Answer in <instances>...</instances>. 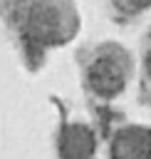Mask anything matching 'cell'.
<instances>
[{
    "mask_svg": "<svg viewBox=\"0 0 151 159\" xmlns=\"http://www.w3.org/2000/svg\"><path fill=\"white\" fill-rule=\"evenodd\" d=\"M126 80V65L116 55H101L89 67V84L99 94H116L124 87Z\"/></svg>",
    "mask_w": 151,
    "mask_h": 159,
    "instance_id": "6da1fadb",
    "label": "cell"
},
{
    "mask_svg": "<svg viewBox=\"0 0 151 159\" xmlns=\"http://www.w3.org/2000/svg\"><path fill=\"white\" fill-rule=\"evenodd\" d=\"M111 159H151V132L144 127H126L114 137Z\"/></svg>",
    "mask_w": 151,
    "mask_h": 159,
    "instance_id": "7a4b0ae2",
    "label": "cell"
},
{
    "mask_svg": "<svg viewBox=\"0 0 151 159\" xmlns=\"http://www.w3.org/2000/svg\"><path fill=\"white\" fill-rule=\"evenodd\" d=\"M62 159H87L94 152V134L84 124H69L59 139Z\"/></svg>",
    "mask_w": 151,
    "mask_h": 159,
    "instance_id": "3957f363",
    "label": "cell"
},
{
    "mask_svg": "<svg viewBox=\"0 0 151 159\" xmlns=\"http://www.w3.org/2000/svg\"><path fill=\"white\" fill-rule=\"evenodd\" d=\"M30 35L40 42H54L59 37V15L54 7H37L30 15Z\"/></svg>",
    "mask_w": 151,
    "mask_h": 159,
    "instance_id": "277c9868",
    "label": "cell"
},
{
    "mask_svg": "<svg viewBox=\"0 0 151 159\" xmlns=\"http://www.w3.org/2000/svg\"><path fill=\"white\" fill-rule=\"evenodd\" d=\"M146 65H149V72H151V52H149V57H146Z\"/></svg>",
    "mask_w": 151,
    "mask_h": 159,
    "instance_id": "5b68a950",
    "label": "cell"
}]
</instances>
